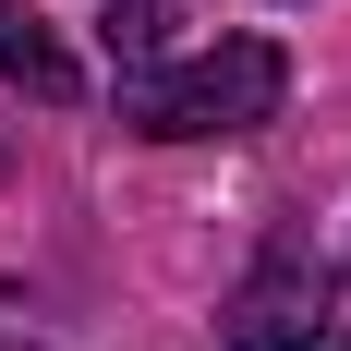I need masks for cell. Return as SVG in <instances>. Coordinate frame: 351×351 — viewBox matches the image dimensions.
Listing matches in <instances>:
<instances>
[{"mask_svg": "<svg viewBox=\"0 0 351 351\" xmlns=\"http://www.w3.org/2000/svg\"><path fill=\"white\" fill-rule=\"evenodd\" d=\"M279 97H291L279 49H267V36H218V49H194V61H170V73H134V85H121V121H134L145 145H206V134L279 121Z\"/></svg>", "mask_w": 351, "mask_h": 351, "instance_id": "1", "label": "cell"}, {"mask_svg": "<svg viewBox=\"0 0 351 351\" xmlns=\"http://www.w3.org/2000/svg\"><path fill=\"white\" fill-rule=\"evenodd\" d=\"M230 351H351V279L339 267H303V254H267L230 315H218Z\"/></svg>", "mask_w": 351, "mask_h": 351, "instance_id": "2", "label": "cell"}, {"mask_svg": "<svg viewBox=\"0 0 351 351\" xmlns=\"http://www.w3.org/2000/svg\"><path fill=\"white\" fill-rule=\"evenodd\" d=\"M0 85H25L36 109H61V97H73V61H61V36L36 25L25 0H0Z\"/></svg>", "mask_w": 351, "mask_h": 351, "instance_id": "3", "label": "cell"}, {"mask_svg": "<svg viewBox=\"0 0 351 351\" xmlns=\"http://www.w3.org/2000/svg\"><path fill=\"white\" fill-rule=\"evenodd\" d=\"M170 0H109L97 12V36H109V61H121V85H134V73H158V49H170Z\"/></svg>", "mask_w": 351, "mask_h": 351, "instance_id": "4", "label": "cell"}, {"mask_svg": "<svg viewBox=\"0 0 351 351\" xmlns=\"http://www.w3.org/2000/svg\"><path fill=\"white\" fill-rule=\"evenodd\" d=\"M0 351H25V339H0Z\"/></svg>", "mask_w": 351, "mask_h": 351, "instance_id": "5", "label": "cell"}]
</instances>
